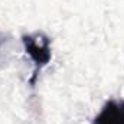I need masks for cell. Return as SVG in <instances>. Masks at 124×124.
<instances>
[{
  "instance_id": "obj_1",
  "label": "cell",
  "mask_w": 124,
  "mask_h": 124,
  "mask_svg": "<svg viewBox=\"0 0 124 124\" xmlns=\"http://www.w3.org/2000/svg\"><path fill=\"white\" fill-rule=\"evenodd\" d=\"M22 40H23L26 54H29V56L35 63V72L32 78V84H33L38 77V72L51 61V40L43 33L25 35Z\"/></svg>"
},
{
  "instance_id": "obj_2",
  "label": "cell",
  "mask_w": 124,
  "mask_h": 124,
  "mask_svg": "<svg viewBox=\"0 0 124 124\" xmlns=\"http://www.w3.org/2000/svg\"><path fill=\"white\" fill-rule=\"evenodd\" d=\"M93 124H124V100L107 101Z\"/></svg>"
}]
</instances>
